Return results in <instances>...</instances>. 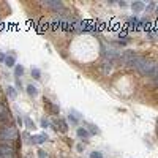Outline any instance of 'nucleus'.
<instances>
[{
    "mask_svg": "<svg viewBox=\"0 0 158 158\" xmlns=\"http://www.w3.org/2000/svg\"><path fill=\"white\" fill-rule=\"evenodd\" d=\"M16 87H18V89H22V82L19 81V78L16 79Z\"/></svg>",
    "mask_w": 158,
    "mask_h": 158,
    "instance_id": "nucleus-21",
    "label": "nucleus"
},
{
    "mask_svg": "<svg viewBox=\"0 0 158 158\" xmlns=\"http://www.w3.org/2000/svg\"><path fill=\"white\" fill-rule=\"evenodd\" d=\"M87 127H89V131H90V133H93V134H96V133H98V128H96L95 125H92V123H89V125H87Z\"/></svg>",
    "mask_w": 158,
    "mask_h": 158,
    "instance_id": "nucleus-15",
    "label": "nucleus"
},
{
    "mask_svg": "<svg viewBox=\"0 0 158 158\" xmlns=\"http://www.w3.org/2000/svg\"><path fill=\"white\" fill-rule=\"evenodd\" d=\"M38 158H48V153L44 150H38Z\"/></svg>",
    "mask_w": 158,
    "mask_h": 158,
    "instance_id": "nucleus-19",
    "label": "nucleus"
},
{
    "mask_svg": "<svg viewBox=\"0 0 158 158\" xmlns=\"http://www.w3.org/2000/svg\"><path fill=\"white\" fill-rule=\"evenodd\" d=\"M49 125H51V123L48 122V119H41V127H43V128H48Z\"/></svg>",
    "mask_w": 158,
    "mask_h": 158,
    "instance_id": "nucleus-17",
    "label": "nucleus"
},
{
    "mask_svg": "<svg viewBox=\"0 0 158 158\" xmlns=\"http://www.w3.org/2000/svg\"><path fill=\"white\" fill-rule=\"evenodd\" d=\"M44 5H46V6H49V8H54V10H55V13H57V10H60V11L63 10L62 2H48V0H46Z\"/></svg>",
    "mask_w": 158,
    "mask_h": 158,
    "instance_id": "nucleus-5",
    "label": "nucleus"
},
{
    "mask_svg": "<svg viewBox=\"0 0 158 158\" xmlns=\"http://www.w3.org/2000/svg\"><path fill=\"white\" fill-rule=\"evenodd\" d=\"M14 75L16 76H22V75H24V66H22V65L16 66V68H14Z\"/></svg>",
    "mask_w": 158,
    "mask_h": 158,
    "instance_id": "nucleus-13",
    "label": "nucleus"
},
{
    "mask_svg": "<svg viewBox=\"0 0 158 158\" xmlns=\"http://www.w3.org/2000/svg\"><path fill=\"white\" fill-rule=\"evenodd\" d=\"M68 119H70V122H71V123H73V125H78V123H79V120H78V117H75V116H71V114H70V117H68Z\"/></svg>",
    "mask_w": 158,
    "mask_h": 158,
    "instance_id": "nucleus-16",
    "label": "nucleus"
},
{
    "mask_svg": "<svg viewBox=\"0 0 158 158\" xmlns=\"http://www.w3.org/2000/svg\"><path fill=\"white\" fill-rule=\"evenodd\" d=\"M32 76L35 79H40V76H41V71H40L38 68H32Z\"/></svg>",
    "mask_w": 158,
    "mask_h": 158,
    "instance_id": "nucleus-14",
    "label": "nucleus"
},
{
    "mask_svg": "<svg viewBox=\"0 0 158 158\" xmlns=\"http://www.w3.org/2000/svg\"><path fill=\"white\" fill-rule=\"evenodd\" d=\"M5 59H6V57H5V55H3V54H2V52H0V62H5Z\"/></svg>",
    "mask_w": 158,
    "mask_h": 158,
    "instance_id": "nucleus-22",
    "label": "nucleus"
},
{
    "mask_svg": "<svg viewBox=\"0 0 158 158\" xmlns=\"http://www.w3.org/2000/svg\"><path fill=\"white\" fill-rule=\"evenodd\" d=\"M48 139H49L48 134L43 133V134H35V136H32L29 142H30V144H43V142H46Z\"/></svg>",
    "mask_w": 158,
    "mask_h": 158,
    "instance_id": "nucleus-4",
    "label": "nucleus"
},
{
    "mask_svg": "<svg viewBox=\"0 0 158 158\" xmlns=\"http://www.w3.org/2000/svg\"><path fill=\"white\" fill-rule=\"evenodd\" d=\"M131 10L134 13H141V11H144L146 10V5H144L142 2H133L131 3Z\"/></svg>",
    "mask_w": 158,
    "mask_h": 158,
    "instance_id": "nucleus-6",
    "label": "nucleus"
},
{
    "mask_svg": "<svg viewBox=\"0 0 158 158\" xmlns=\"http://www.w3.org/2000/svg\"><path fill=\"white\" fill-rule=\"evenodd\" d=\"M5 65H6V66H10V68H11V66H14V57H13V55H6V59H5Z\"/></svg>",
    "mask_w": 158,
    "mask_h": 158,
    "instance_id": "nucleus-11",
    "label": "nucleus"
},
{
    "mask_svg": "<svg viewBox=\"0 0 158 158\" xmlns=\"http://www.w3.org/2000/svg\"><path fill=\"white\" fill-rule=\"evenodd\" d=\"M136 54L134 52H131V51H125V52H122V62L125 63V65H133V62L136 60Z\"/></svg>",
    "mask_w": 158,
    "mask_h": 158,
    "instance_id": "nucleus-3",
    "label": "nucleus"
},
{
    "mask_svg": "<svg viewBox=\"0 0 158 158\" xmlns=\"http://www.w3.org/2000/svg\"><path fill=\"white\" fill-rule=\"evenodd\" d=\"M111 68H112V60H105L103 62V73H109L111 71Z\"/></svg>",
    "mask_w": 158,
    "mask_h": 158,
    "instance_id": "nucleus-7",
    "label": "nucleus"
},
{
    "mask_svg": "<svg viewBox=\"0 0 158 158\" xmlns=\"http://www.w3.org/2000/svg\"><path fill=\"white\" fill-rule=\"evenodd\" d=\"M78 136L79 137H82V139H85V137H89V131H87L85 128H78Z\"/></svg>",
    "mask_w": 158,
    "mask_h": 158,
    "instance_id": "nucleus-9",
    "label": "nucleus"
},
{
    "mask_svg": "<svg viewBox=\"0 0 158 158\" xmlns=\"http://www.w3.org/2000/svg\"><path fill=\"white\" fill-rule=\"evenodd\" d=\"M18 125L22 127V119H21V117H18Z\"/></svg>",
    "mask_w": 158,
    "mask_h": 158,
    "instance_id": "nucleus-23",
    "label": "nucleus"
},
{
    "mask_svg": "<svg viewBox=\"0 0 158 158\" xmlns=\"http://www.w3.org/2000/svg\"><path fill=\"white\" fill-rule=\"evenodd\" d=\"M25 90H27V93H29L30 96H36V93H38L36 87H35V85H32V84H29V85L25 87Z\"/></svg>",
    "mask_w": 158,
    "mask_h": 158,
    "instance_id": "nucleus-8",
    "label": "nucleus"
},
{
    "mask_svg": "<svg viewBox=\"0 0 158 158\" xmlns=\"http://www.w3.org/2000/svg\"><path fill=\"white\" fill-rule=\"evenodd\" d=\"M76 149H78V150H79V152H82V150H84V147H82V146H81V144H79V146H78V147H76Z\"/></svg>",
    "mask_w": 158,
    "mask_h": 158,
    "instance_id": "nucleus-24",
    "label": "nucleus"
},
{
    "mask_svg": "<svg viewBox=\"0 0 158 158\" xmlns=\"http://www.w3.org/2000/svg\"><path fill=\"white\" fill-rule=\"evenodd\" d=\"M24 123H25V127H27L29 130H33V128H35V123H33V120L30 119V117H25V119H24Z\"/></svg>",
    "mask_w": 158,
    "mask_h": 158,
    "instance_id": "nucleus-10",
    "label": "nucleus"
},
{
    "mask_svg": "<svg viewBox=\"0 0 158 158\" xmlns=\"http://www.w3.org/2000/svg\"><path fill=\"white\" fill-rule=\"evenodd\" d=\"M155 6H157L155 3H150V5H149V6H147V8H146V11H152V10L155 8Z\"/></svg>",
    "mask_w": 158,
    "mask_h": 158,
    "instance_id": "nucleus-20",
    "label": "nucleus"
},
{
    "mask_svg": "<svg viewBox=\"0 0 158 158\" xmlns=\"http://www.w3.org/2000/svg\"><path fill=\"white\" fill-rule=\"evenodd\" d=\"M51 127L55 131H60V133H66L68 131V125H66V120H63V119H57L55 122H52L51 123Z\"/></svg>",
    "mask_w": 158,
    "mask_h": 158,
    "instance_id": "nucleus-2",
    "label": "nucleus"
},
{
    "mask_svg": "<svg viewBox=\"0 0 158 158\" xmlns=\"http://www.w3.org/2000/svg\"><path fill=\"white\" fill-rule=\"evenodd\" d=\"M6 93H8V96L14 98V96H16V89H14V87H11V85L6 87Z\"/></svg>",
    "mask_w": 158,
    "mask_h": 158,
    "instance_id": "nucleus-12",
    "label": "nucleus"
},
{
    "mask_svg": "<svg viewBox=\"0 0 158 158\" xmlns=\"http://www.w3.org/2000/svg\"><path fill=\"white\" fill-rule=\"evenodd\" d=\"M18 137L14 127H0V144H13Z\"/></svg>",
    "mask_w": 158,
    "mask_h": 158,
    "instance_id": "nucleus-1",
    "label": "nucleus"
},
{
    "mask_svg": "<svg viewBox=\"0 0 158 158\" xmlns=\"http://www.w3.org/2000/svg\"><path fill=\"white\" fill-rule=\"evenodd\" d=\"M155 14H157V16H158V5H157V6H155Z\"/></svg>",
    "mask_w": 158,
    "mask_h": 158,
    "instance_id": "nucleus-25",
    "label": "nucleus"
},
{
    "mask_svg": "<svg viewBox=\"0 0 158 158\" xmlns=\"http://www.w3.org/2000/svg\"><path fill=\"white\" fill-rule=\"evenodd\" d=\"M90 158H103V155L100 152H92L90 153Z\"/></svg>",
    "mask_w": 158,
    "mask_h": 158,
    "instance_id": "nucleus-18",
    "label": "nucleus"
}]
</instances>
